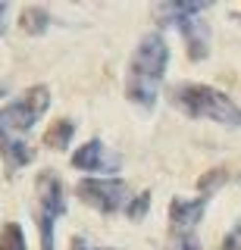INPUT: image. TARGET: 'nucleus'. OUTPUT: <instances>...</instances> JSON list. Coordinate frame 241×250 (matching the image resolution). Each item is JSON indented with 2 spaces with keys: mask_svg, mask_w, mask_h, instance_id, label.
I'll use <instances>...</instances> for the list:
<instances>
[{
  "mask_svg": "<svg viewBox=\"0 0 241 250\" xmlns=\"http://www.w3.org/2000/svg\"><path fill=\"white\" fill-rule=\"evenodd\" d=\"M222 182H225V175H222V172H219V169H216V172H210V175H207V178H200V191H204V194H207V191H210V188H219Z\"/></svg>",
  "mask_w": 241,
  "mask_h": 250,
  "instance_id": "nucleus-15",
  "label": "nucleus"
},
{
  "mask_svg": "<svg viewBox=\"0 0 241 250\" xmlns=\"http://www.w3.org/2000/svg\"><path fill=\"white\" fill-rule=\"evenodd\" d=\"M0 250H25V234L16 222H6L0 231Z\"/></svg>",
  "mask_w": 241,
  "mask_h": 250,
  "instance_id": "nucleus-12",
  "label": "nucleus"
},
{
  "mask_svg": "<svg viewBox=\"0 0 241 250\" xmlns=\"http://www.w3.org/2000/svg\"><path fill=\"white\" fill-rule=\"evenodd\" d=\"M147 209H151V191H141L138 197H131V200H129L126 216L131 219V222H141V219L147 216Z\"/></svg>",
  "mask_w": 241,
  "mask_h": 250,
  "instance_id": "nucleus-13",
  "label": "nucleus"
},
{
  "mask_svg": "<svg viewBox=\"0 0 241 250\" xmlns=\"http://www.w3.org/2000/svg\"><path fill=\"white\" fill-rule=\"evenodd\" d=\"M0 156H3L6 169H10V172H16V169L28 166V163L35 160V150H32V144H28L25 138L0 135Z\"/></svg>",
  "mask_w": 241,
  "mask_h": 250,
  "instance_id": "nucleus-9",
  "label": "nucleus"
},
{
  "mask_svg": "<svg viewBox=\"0 0 241 250\" xmlns=\"http://www.w3.org/2000/svg\"><path fill=\"white\" fill-rule=\"evenodd\" d=\"M35 188H38V231H41V250H53V229H57V219L66 213L63 182H60L53 172H41Z\"/></svg>",
  "mask_w": 241,
  "mask_h": 250,
  "instance_id": "nucleus-5",
  "label": "nucleus"
},
{
  "mask_svg": "<svg viewBox=\"0 0 241 250\" xmlns=\"http://www.w3.org/2000/svg\"><path fill=\"white\" fill-rule=\"evenodd\" d=\"M79 197L94 207L97 213H119V209L129 207V185L122 178H82L79 182Z\"/></svg>",
  "mask_w": 241,
  "mask_h": 250,
  "instance_id": "nucleus-6",
  "label": "nucleus"
},
{
  "mask_svg": "<svg viewBox=\"0 0 241 250\" xmlns=\"http://www.w3.org/2000/svg\"><path fill=\"white\" fill-rule=\"evenodd\" d=\"M72 135H75V122L60 119V122H53L50 128L44 131V144L53 147V150H66L69 141H72Z\"/></svg>",
  "mask_w": 241,
  "mask_h": 250,
  "instance_id": "nucleus-10",
  "label": "nucleus"
},
{
  "mask_svg": "<svg viewBox=\"0 0 241 250\" xmlns=\"http://www.w3.org/2000/svg\"><path fill=\"white\" fill-rule=\"evenodd\" d=\"M3 94H6V84H3V82H0V97H3Z\"/></svg>",
  "mask_w": 241,
  "mask_h": 250,
  "instance_id": "nucleus-18",
  "label": "nucleus"
},
{
  "mask_svg": "<svg viewBox=\"0 0 241 250\" xmlns=\"http://www.w3.org/2000/svg\"><path fill=\"white\" fill-rule=\"evenodd\" d=\"M210 10V3H191V0H173L160 3L157 16H163V25H175L188 44V57L197 62L210 53V25L200 16Z\"/></svg>",
  "mask_w": 241,
  "mask_h": 250,
  "instance_id": "nucleus-3",
  "label": "nucleus"
},
{
  "mask_svg": "<svg viewBox=\"0 0 241 250\" xmlns=\"http://www.w3.org/2000/svg\"><path fill=\"white\" fill-rule=\"evenodd\" d=\"M173 104L191 119H210L219 125H232V128L241 125V106L232 97H225L222 91L210 88V84H191V82L175 84Z\"/></svg>",
  "mask_w": 241,
  "mask_h": 250,
  "instance_id": "nucleus-2",
  "label": "nucleus"
},
{
  "mask_svg": "<svg viewBox=\"0 0 241 250\" xmlns=\"http://www.w3.org/2000/svg\"><path fill=\"white\" fill-rule=\"evenodd\" d=\"M72 250H113V247H91L85 238H75L72 241Z\"/></svg>",
  "mask_w": 241,
  "mask_h": 250,
  "instance_id": "nucleus-16",
  "label": "nucleus"
},
{
  "mask_svg": "<svg viewBox=\"0 0 241 250\" xmlns=\"http://www.w3.org/2000/svg\"><path fill=\"white\" fill-rule=\"evenodd\" d=\"M207 203H210L207 194H200V197H194V200L175 197L173 203H169V222H173V234H191L194 225L204 219Z\"/></svg>",
  "mask_w": 241,
  "mask_h": 250,
  "instance_id": "nucleus-8",
  "label": "nucleus"
},
{
  "mask_svg": "<svg viewBox=\"0 0 241 250\" xmlns=\"http://www.w3.org/2000/svg\"><path fill=\"white\" fill-rule=\"evenodd\" d=\"M173 250H200V241H197V234H175V241H173Z\"/></svg>",
  "mask_w": 241,
  "mask_h": 250,
  "instance_id": "nucleus-14",
  "label": "nucleus"
},
{
  "mask_svg": "<svg viewBox=\"0 0 241 250\" xmlns=\"http://www.w3.org/2000/svg\"><path fill=\"white\" fill-rule=\"evenodd\" d=\"M169 62V47L160 31H151L138 41L135 53L129 62V78H126V97L141 109H153L163 88V75H166Z\"/></svg>",
  "mask_w": 241,
  "mask_h": 250,
  "instance_id": "nucleus-1",
  "label": "nucleus"
},
{
  "mask_svg": "<svg viewBox=\"0 0 241 250\" xmlns=\"http://www.w3.org/2000/svg\"><path fill=\"white\" fill-rule=\"evenodd\" d=\"M6 13H10V6L0 3V35H3V28H6Z\"/></svg>",
  "mask_w": 241,
  "mask_h": 250,
  "instance_id": "nucleus-17",
  "label": "nucleus"
},
{
  "mask_svg": "<svg viewBox=\"0 0 241 250\" xmlns=\"http://www.w3.org/2000/svg\"><path fill=\"white\" fill-rule=\"evenodd\" d=\"M47 106H50V91L44 84L28 88L19 100H13V104H6L0 109V135L25 138L35 128V122L47 113Z\"/></svg>",
  "mask_w": 241,
  "mask_h": 250,
  "instance_id": "nucleus-4",
  "label": "nucleus"
},
{
  "mask_svg": "<svg viewBox=\"0 0 241 250\" xmlns=\"http://www.w3.org/2000/svg\"><path fill=\"white\" fill-rule=\"evenodd\" d=\"M119 156L107 150V144L100 138H91L88 144H82L72 153V166L82 172H119Z\"/></svg>",
  "mask_w": 241,
  "mask_h": 250,
  "instance_id": "nucleus-7",
  "label": "nucleus"
},
{
  "mask_svg": "<svg viewBox=\"0 0 241 250\" xmlns=\"http://www.w3.org/2000/svg\"><path fill=\"white\" fill-rule=\"evenodd\" d=\"M50 25V13L44 10V6H28L25 13H22V28L28 31V35H44Z\"/></svg>",
  "mask_w": 241,
  "mask_h": 250,
  "instance_id": "nucleus-11",
  "label": "nucleus"
}]
</instances>
